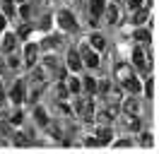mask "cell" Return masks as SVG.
<instances>
[{"mask_svg": "<svg viewBox=\"0 0 159 154\" xmlns=\"http://www.w3.org/2000/svg\"><path fill=\"white\" fill-rule=\"evenodd\" d=\"M56 24H58L63 31H77L80 29V24H77V19H75V15L70 12V10H60L58 15H56Z\"/></svg>", "mask_w": 159, "mask_h": 154, "instance_id": "6da1fadb", "label": "cell"}, {"mask_svg": "<svg viewBox=\"0 0 159 154\" xmlns=\"http://www.w3.org/2000/svg\"><path fill=\"white\" fill-rule=\"evenodd\" d=\"M77 51H80V58H82V65L92 67V70L99 67V51H94L89 43H82Z\"/></svg>", "mask_w": 159, "mask_h": 154, "instance_id": "7a4b0ae2", "label": "cell"}, {"mask_svg": "<svg viewBox=\"0 0 159 154\" xmlns=\"http://www.w3.org/2000/svg\"><path fill=\"white\" fill-rule=\"evenodd\" d=\"M43 70H46V75H51V77H63L65 79V67L58 63V58L56 56H43Z\"/></svg>", "mask_w": 159, "mask_h": 154, "instance_id": "3957f363", "label": "cell"}, {"mask_svg": "<svg viewBox=\"0 0 159 154\" xmlns=\"http://www.w3.org/2000/svg\"><path fill=\"white\" fill-rule=\"evenodd\" d=\"M7 99H10L12 104H17V106L27 101V84H24V79H17V82H15V87L10 89Z\"/></svg>", "mask_w": 159, "mask_h": 154, "instance_id": "277c9868", "label": "cell"}, {"mask_svg": "<svg viewBox=\"0 0 159 154\" xmlns=\"http://www.w3.org/2000/svg\"><path fill=\"white\" fill-rule=\"evenodd\" d=\"M22 63H24V67H34L39 63V46H36V43H27V46H24Z\"/></svg>", "mask_w": 159, "mask_h": 154, "instance_id": "5b68a950", "label": "cell"}, {"mask_svg": "<svg viewBox=\"0 0 159 154\" xmlns=\"http://www.w3.org/2000/svg\"><path fill=\"white\" fill-rule=\"evenodd\" d=\"M17 34H12V31H5V34H0V48H2V53H12L15 48H17Z\"/></svg>", "mask_w": 159, "mask_h": 154, "instance_id": "8992f818", "label": "cell"}, {"mask_svg": "<svg viewBox=\"0 0 159 154\" xmlns=\"http://www.w3.org/2000/svg\"><path fill=\"white\" fill-rule=\"evenodd\" d=\"M65 65H68V70H72V72H80V70H82V58H80L77 48H70V51H68V60H65Z\"/></svg>", "mask_w": 159, "mask_h": 154, "instance_id": "52a82bcc", "label": "cell"}, {"mask_svg": "<svg viewBox=\"0 0 159 154\" xmlns=\"http://www.w3.org/2000/svg\"><path fill=\"white\" fill-rule=\"evenodd\" d=\"M133 65L135 67H152V63H149V58H147V53L142 51V46H138L135 51H133Z\"/></svg>", "mask_w": 159, "mask_h": 154, "instance_id": "ba28073f", "label": "cell"}, {"mask_svg": "<svg viewBox=\"0 0 159 154\" xmlns=\"http://www.w3.org/2000/svg\"><path fill=\"white\" fill-rule=\"evenodd\" d=\"M101 17L106 19L109 24H118V5H116V2H106V5H104V12H101Z\"/></svg>", "mask_w": 159, "mask_h": 154, "instance_id": "9c48e42d", "label": "cell"}, {"mask_svg": "<svg viewBox=\"0 0 159 154\" xmlns=\"http://www.w3.org/2000/svg\"><path fill=\"white\" fill-rule=\"evenodd\" d=\"M120 87H123L128 94H140V92H142V82H140L135 75H130L125 82H120Z\"/></svg>", "mask_w": 159, "mask_h": 154, "instance_id": "30bf717a", "label": "cell"}, {"mask_svg": "<svg viewBox=\"0 0 159 154\" xmlns=\"http://www.w3.org/2000/svg\"><path fill=\"white\" fill-rule=\"evenodd\" d=\"M120 111H123V113H140V99H138V94L128 96V99L123 101V106H120Z\"/></svg>", "mask_w": 159, "mask_h": 154, "instance_id": "8fae6325", "label": "cell"}, {"mask_svg": "<svg viewBox=\"0 0 159 154\" xmlns=\"http://www.w3.org/2000/svg\"><path fill=\"white\" fill-rule=\"evenodd\" d=\"M133 38L138 41V46H147L149 41H152V31H149V29H145L142 24H140V27L135 29V34H133Z\"/></svg>", "mask_w": 159, "mask_h": 154, "instance_id": "7c38bea8", "label": "cell"}, {"mask_svg": "<svg viewBox=\"0 0 159 154\" xmlns=\"http://www.w3.org/2000/svg\"><path fill=\"white\" fill-rule=\"evenodd\" d=\"M120 123H123V128H128V130H140V116L138 113H125L120 118Z\"/></svg>", "mask_w": 159, "mask_h": 154, "instance_id": "4fadbf2b", "label": "cell"}, {"mask_svg": "<svg viewBox=\"0 0 159 154\" xmlns=\"http://www.w3.org/2000/svg\"><path fill=\"white\" fill-rule=\"evenodd\" d=\"M65 87H68V92H70V94H72V96L82 94V79H80L77 75L68 77V82H65Z\"/></svg>", "mask_w": 159, "mask_h": 154, "instance_id": "5bb4252c", "label": "cell"}, {"mask_svg": "<svg viewBox=\"0 0 159 154\" xmlns=\"http://www.w3.org/2000/svg\"><path fill=\"white\" fill-rule=\"evenodd\" d=\"M111 137H113V130H111L109 125H104V128L97 130V142H99V144H109Z\"/></svg>", "mask_w": 159, "mask_h": 154, "instance_id": "9a60e30c", "label": "cell"}, {"mask_svg": "<svg viewBox=\"0 0 159 154\" xmlns=\"http://www.w3.org/2000/svg\"><path fill=\"white\" fill-rule=\"evenodd\" d=\"M104 5H106V0H89V15H92V17H97V19H101Z\"/></svg>", "mask_w": 159, "mask_h": 154, "instance_id": "2e32d148", "label": "cell"}, {"mask_svg": "<svg viewBox=\"0 0 159 154\" xmlns=\"http://www.w3.org/2000/svg\"><path fill=\"white\" fill-rule=\"evenodd\" d=\"M89 46L94 48V51H104V48H106V38L101 36L99 31H94V34L89 36Z\"/></svg>", "mask_w": 159, "mask_h": 154, "instance_id": "e0dca14e", "label": "cell"}, {"mask_svg": "<svg viewBox=\"0 0 159 154\" xmlns=\"http://www.w3.org/2000/svg\"><path fill=\"white\" fill-rule=\"evenodd\" d=\"M130 75H133V67H130V65H125V63L116 65V79H118V82H125Z\"/></svg>", "mask_w": 159, "mask_h": 154, "instance_id": "ac0fdd59", "label": "cell"}, {"mask_svg": "<svg viewBox=\"0 0 159 154\" xmlns=\"http://www.w3.org/2000/svg\"><path fill=\"white\" fill-rule=\"evenodd\" d=\"M145 22H149V12L145 7H138V10H135V15H133V24L140 27V24H145Z\"/></svg>", "mask_w": 159, "mask_h": 154, "instance_id": "d6986e66", "label": "cell"}, {"mask_svg": "<svg viewBox=\"0 0 159 154\" xmlns=\"http://www.w3.org/2000/svg\"><path fill=\"white\" fill-rule=\"evenodd\" d=\"M31 70V79H34V82H36V84H43V82H46V79H48V75H46V70H43V67H29Z\"/></svg>", "mask_w": 159, "mask_h": 154, "instance_id": "ffe728a7", "label": "cell"}, {"mask_svg": "<svg viewBox=\"0 0 159 154\" xmlns=\"http://www.w3.org/2000/svg\"><path fill=\"white\" fill-rule=\"evenodd\" d=\"M82 89L87 92V94H97V77H82Z\"/></svg>", "mask_w": 159, "mask_h": 154, "instance_id": "44dd1931", "label": "cell"}, {"mask_svg": "<svg viewBox=\"0 0 159 154\" xmlns=\"http://www.w3.org/2000/svg\"><path fill=\"white\" fill-rule=\"evenodd\" d=\"M34 120L39 125H48V113H46L41 106H36V108H34Z\"/></svg>", "mask_w": 159, "mask_h": 154, "instance_id": "7402d4cb", "label": "cell"}, {"mask_svg": "<svg viewBox=\"0 0 159 154\" xmlns=\"http://www.w3.org/2000/svg\"><path fill=\"white\" fill-rule=\"evenodd\" d=\"M58 43H60L58 36H46L43 41H41V48H46V51H48V48H56Z\"/></svg>", "mask_w": 159, "mask_h": 154, "instance_id": "603a6c76", "label": "cell"}, {"mask_svg": "<svg viewBox=\"0 0 159 154\" xmlns=\"http://www.w3.org/2000/svg\"><path fill=\"white\" fill-rule=\"evenodd\" d=\"M20 17L22 19L31 17V2H20Z\"/></svg>", "mask_w": 159, "mask_h": 154, "instance_id": "cb8c5ba5", "label": "cell"}, {"mask_svg": "<svg viewBox=\"0 0 159 154\" xmlns=\"http://www.w3.org/2000/svg\"><path fill=\"white\" fill-rule=\"evenodd\" d=\"M56 94H58V99H68L70 96V92H68V87H65V82H58V87H56Z\"/></svg>", "mask_w": 159, "mask_h": 154, "instance_id": "d4e9b609", "label": "cell"}, {"mask_svg": "<svg viewBox=\"0 0 159 154\" xmlns=\"http://www.w3.org/2000/svg\"><path fill=\"white\" fill-rule=\"evenodd\" d=\"M7 56H10V58H7V65H10V67H20L22 65V58L20 56H15V53H7Z\"/></svg>", "mask_w": 159, "mask_h": 154, "instance_id": "484cf974", "label": "cell"}, {"mask_svg": "<svg viewBox=\"0 0 159 154\" xmlns=\"http://www.w3.org/2000/svg\"><path fill=\"white\" fill-rule=\"evenodd\" d=\"M10 123L12 125H22V123H24V113H22V111H15L12 118H10Z\"/></svg>", "mask_w": 159, "mask_h": 154, "instance_id": "4316f807", "label": "cell"}, {"mask_svg": "<svg viewBox=\"0 0 159 154\" xmlns=\"http://www.w3.org/2000/svg\"><path fill=\"white\" fill-rule=\"evenodd\" d=\"M145 92H147V96H154V77H147V82H145Z\"/></svg>", "mask_w": 159, "mask_h": 154, "instance_id": "83f0119b", "label": "cell"}, {"mask_svg": "<svg viewBox=\"0 0 159 154\" xmlns=\"http://www.w3.org/2000/svg\"><path fill=\"white\" fill-rule=\"evenodd\" d=\"M113 147H116V149H128V147H133V142H130V140H116Z\"/></svg>", "mask_w": 159, "mask_h": 154, "instance_id": "f1b7e54d", "label": "cell"}, {"mask_svg": "<svg viewBox=\"0 0 159 154\" xmlns=\"http://www.w3.org/2000/svg\"><path fill=\"white\" fill-rule=\"evenodd\" d=\"M51 24H53V17H48V15H46V17H41L39 29H43V31H46V29H51Z\"/></svg>", "mask_w": 159, "mask_h": 154, "instance_id": "f546056e", "label": "cell"}, {"mask_svg": "<svg viewBox=\"0 0 159 154\" xmlns=\"http://www.w3.org/2000/svg\"><path fill=\"white\" fill-rule=\"evenodd\" d=\"M142 144H145V147H152V144H154V135L145 133V135H142Z\"/></svg>", "mask_w": 159, "mask_h": 154, "instance_id": "4dcf8cb0", "label": "cell"}, {"mask_svg": "<svg viewBox=\"0 0 159 154\" xmlns=\"http://www.w3.org/2000/svg\"><path fill=\"white\" fill-rule=\"evenodd\" d=\"M29 36V27H27V24H22L20 29H17V38H27Z\"/></svg>", "mask_w": 159, "mask_h": 154, "instance_id": "1f68e13d", "label": "cell"}, {"mask_svg": "<svg viewBox=\"0 0 159 154\" xmlns=\"http://www.w3.org/2000/svg\"><path fill=\"white\" fill-rule=\"evenodd\" d=\"M12 137H15V144H17V147H22V144H27V140H24V135H22V133H15Z\"/></svg>", "mask_w": 159, "mask_h": 154, "instance_id": "d6a6232c", "label": "cell"}, {"mask_svg": "<svg viewBox=\"0 0 159 154\" xmlns=\"http://www.w3.org/2000/svg\"><path fill=\"white\" fill-rule=\"evenodd\" d=\"M142 5H145V0H128L130 10H138V7H142Z\"/></svg>", "mask_w": 159, "mask_h": 154, "instance_id": "836d02e7", "label": "cell"}, {"mask_svg": "<svg viewBox=\"0 0 159 154\" xmlns=\"http://www.w3.org/2000/svg\"><path fill=\"white\" fill-rule=\"evenodd\" d=\"M7 27V17L5 15H0V34H2V29Z\"/></svg>", "mask_w": 159, "mask_h": 154, "instance_id": "e575fe53", "label": "cell"}, {"mask_svg": "<svg viewBox=\"0 0 159 154\" xmlns=\"http://www.w3.org/2000/svg\"><path fill=\"white\" fill-rule=\"evenodd\" d=\"M0 106H5V89H2V82H0Z\"/></svg>", "mask_w": 159, "mask_h": 154, "instance_id": "d590c367", "label": "cell"}, {"mask_svg": "<svg viewBox=\"0 0 159 154\" xmlns=\"http://www.w3.org/2000/svg\"><path fill=\"white\" fill-rule=\"evenodd\" d=\"M10 2H15V0H0V5H10Z\"/></svg>", "mask_w": 159, "mask_h": 154, "instance_id": "8d00e7d4", "label": "cell"}, {"mask_svg": "<svg viewBox=\"0 0 159 154\" xmlns=\"http://www.w3.org/2000/svg\"><path fill=\"white\" fill-rule=\"evenodd\" d=\"M15 2H31V0H15Z\"/></svg>", "mask_w": 159, "mask_h": 154, "instance_id": "74e56055", "label": "cell"}, {"mask_svg": "<svg viewBox=\"0 0 159 154\" xmlns=\"http://www.w3.org/2000/svg\"><path fill=\"white\" fill-rule=\"evenodd\" d=\"M147 2H152V0H147Z\"/></svg>", "mask_w": 159, "mask_h": 154, "instance_id": "f35d334b", "label": "cell"}]
</instances>
